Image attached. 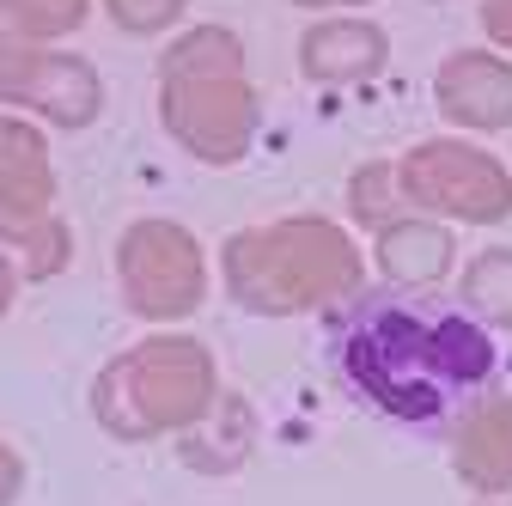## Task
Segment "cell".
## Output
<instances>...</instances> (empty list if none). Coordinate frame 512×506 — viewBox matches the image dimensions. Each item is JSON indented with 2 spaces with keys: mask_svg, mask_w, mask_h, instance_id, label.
I'll return each mask as SVG.
<instances>
[{
  "mask_svg": "<svg viewBox=\"0 0 512 506\" xmlns=\"http://www.w3.org/2000/svg\"><path fill=\"white\" fill-rule=\"evenodd\" d=\"M342 385L384 421L439 433L464 421L494 385V336L458 299H433L421 287L354 293L330 336Z\"/></svg>",
  "mask_w": 512,
  "mask_h": 506,
  "instance_id": "cell-1",
  "label": "cell"
},
{
  "mask_svg": "<svg viewBox=\"0 0 512 506\" xmlns=\"http://www.w3.org/2000/svg\"><path fill=\"white\" fill-rule=\"evenodd\" d=\"M360 281V250L330 220H275L226 244V287L244 311H263V318L324 311L336 299H354Z\"/></svg>",
  "mask_w": 512,
  "mask_h": 506,
  "instance_id": "cell-2",
  "label": "cell"
},
{
  "mask_svg": "<svg viewBox=\"0 0 512 506\" xmlns=\"http://www.w3.org/2000/svg\"><path fill=\"white\" fill-rule=\"evenodd\" d=\"M165 92V129L208 165H232L250 135H256V92L244 86V49L232 31H189L171 43V55L159 61Z\"/></svg>",
  "mask_w": 512,
  "mask_h": 506,
  "instance_id": "cell-3",
  "label": "cell"
},
{
  "mask_svg": "<svg viewBox=\"0 0 512 506\" xmlns=\"http://www.w3.org/2000/svg\"><path fill=\"white\" fill-rule=\"evenodd\" d=\"M98 421L122 439H153L165 427H189L214 409V360L189 336H153L122 354L98 378Z\"/></svg>",
  "mask_w": 512,
  "mask_h": 506,
  "instance_id": "cell-4",
  "label": "cell"
},
{
  "mask_svg": "<svg viewBox=\"0 0 512 506\" xmlns=\"http://www.w3.org/2000/svg\"><path fill=\"white\" fill-rule=\"evenodd\" d=\"M397 189L421 214H452L470 226H494L512 214V171L464 141H421L397 159Z\"/></svg>",
  "mask_w": 512,
  "mask_h": 506,
  "instance_id": "cell-5",
  "label": "cell"
},
{
  "mask_svg": "<svg viewBox=\"0 0 512 506\" xmlns=\"http://www.w3.org/2000/svg\"><path fill=\"white\" fill-rule=\"evenodd\" d=\"M116 275H122V299L135 318H183L208 293L196 238L171 220H141L128 232L116 250Z\"/></svg>",
  "mask_w": 512,
  "mask_h": 506,
  "instance_id": "cell-6",
  "label": "cell"
},
{
  "mask_svg": "<svg viewBox=\"0 0 512 506\" xmlns=\"http://www.w3.org/2000/svg\"><path fill=\"white\" fill-rule=\"evenodd\" d=\"M0 92L25 110H37V116H49V122H61V129H86L104 104V86L86 61L80 55H49V49L13 55L7 68H0Z\"/></svg>",
  "mask_w": 512,
  "mask_h": 506,
  "instance_id": "cell-7",
  "label": "cell"
},
{
  "mask_svg": "<svg viewBox=\"0 0 512 506\" xmlns=\"http://www.w3.org/2000/svg\"><path fill=\"white\" fill-rule=\"evenodd\" d=\"M439 110L458 122V129H512V61L488 55V49H458L445 55V68L433 80Z\"/></svg>",
  "mask_w": 512,
  "mask_h": 506,
  "instance_id": "cell-8",
  "label": "cell"
},
{
  "mask_svg": "<svg viewBox=\"0 0 512 506\" xmlns=\"http://www.w3.org/2000/svg\"><path fill=\"white\" fill-rule=\"evenodd\" d=\"M452 470L476 494H506L512 488V391H488L452 439Z\"/></svg>",
  "mask_w": 512,
  "mask_h": 506,
  "instance_id": "cell-9",
  "label": "cell"
},
{
  "mask_svg": "<svg viewBox=\"0 0 512 506\" xmlns=\"http://www.w3.org/2000/svg\"><path fill=\"white\" fill-rule=\"evenodd\" d=\"M49 196H55V177H49L43 135L13 116H0V226L37 220L49 208Z\"/></svg>",
  "mask_w": 512,
  "mask_h": 506,
  "instance_id": "cell-10",
  "label": "cell"
},
{
  "mask_svg": "<svg viewBox=\"0 0 512 506\" xmlns=\"http://www.w3.org/2000/svg\"><path fill=\"white\" fill-rule=\"evenodd\" d=\"M452 263H458V238L439 220L403 214L391 226H378V269L397 287H433V281H445Z\"/></svg>",
  "mask_w": 512,
  "mask_h": 506,
  "instance_id": "cell-11",
  "label": "cell"
},
{
  "mask_svg": "<svg viewBox=\"0 0 512 506\" xmlns=\"http://www.w3.org/2000/svg\"><path fill=\"white\" fill-rule=\"evenodd\" d=\"M384 55H391V43H384L378 25H366V19H330V25L305 31L299 68L311 80H366V74L384 68Z\"/></svg>",
  "mask_w": 512,
  "mask_h": 506,
  "instance_id": "cell-12",
  "label": "cell"
},
{
  "mask_svg": "<svg viewBox=\"0 0 512 506\" xmlns=\"http://www.w3.org/2000/svg\"><path fill=\"white\" fill-rule=\"evenodd\" d=\"M86 0H0V61L37 49L43 37L80 25Z\"/></svg>",
  "mask_w": 512,
  "mask_h": 506,
  "instance_id": "cell-13",
  "label": "cell"
},
{
  "mask_svg": "<svg viewBox=\"0 0 512 506\" xmlns=\"http://www.w3.org/2000/svg\"><path fill=\"white\" fill-rule=\"evenodd\" d=\"M458 305L470 311L476 324L512 330V250H506V244H494V250H482V257H470L464 287H458Z\"/></svg>",
  "mask_w": 512,
  "mask_h": 506,
  "instance_id": "cell-14",
  "label": "cell"
},
{
  "mask_svg": "<svg viewBox=\"0 0 512 506\" xmlns=\"http://www.w3.org/2000/svg\"><path fill=\"white\" fill-rule=\"evenodd\" d=\"M0 244H19L25 250V275H55L61 263H68V226H61L55 214L0 226Z\"/></svg>",
  "mask_w": 512,
  "mask_h": 506,
  "instance_id": "cell-15",
  "label": "cell"
},
{
  "mask_svg": "<svg viewBox=\"0 0 512 506\" xmlns=\"http://www.w3.org/2000/svg\"><path fill=\"white\" fill-rule=\"evenodd\" d=\"M354 214L372 220V226H391V220L409 214L403 189H397V165H366V171L354 177Z\"/></svg>",
  "mask_w": 512,
  "mask_h": 506,
  "instance_id": "cell-16",
  "label": "cell"
},
{
  "mask_svg": "<svg viewBox=\"0 0 512 506\" xmlns=\"http://www.w3.org/2000/svg\"><path fill=\"white\" fill-rule=\"evenodd\" d=\"M183 13V0H110V19L122 31H159Z\"/></svg>",
  "mask_w": 512,
  "mask_h": 506,
  "instance_id": "cell-17",
  "label": "cell"
},
{
  "mask_svg": "<svg viewBox=\"0 0 512 506\" xmlns=\"http://www.w3.org/2000/svg\"><path fill=\"white\" fill-rule=\"evenodd\" d=\"M482 25H488V37H494V43H506V49H512V0H488V7H482Z\"/></svg>",
  "mask_w": 512,
  "mask_h": 506,
  "instance_id": "cell-18",
  "label": "cell"
},
{
  "mask_svg": "<svg viewBox=\"0 0 512 506\" xmlns=\"http://www.w3.org/2000/svg\"><path fill=\"white\" fill-rule=\"evenodd\" d=\"M13 494H19V458L0 446V506H13Z\"/></svg>",
  "mask_w": 512,
  "mask_h": 506,
  "instance_id": "cell-19",
  "label": "cell"
},
{
  "mask_svg": "<svg viewBox=\"0 0 512 506\" xmlns=\"http://www.w3.org/2000/svg\"><path fill=\"white\" fill-rule=\"evenodd\" d=\"M13 287H19V275H13V263H7V250H0V311L13 305Z\"/></svg>",
  "mask_w": 512,
  "mask_h": 506,
  "instance_id": "cell-20",
  "label": "cell"
},
{
  "mask_svg": "<svg viewBox=\"0 0 512 506\" xmlns=\"http://www.w3.org/2000/svg\"><path fill=\"white\" fill-rule=\"evenodd\" d=\"M299 7H354V0H299Z\"/></svg>",
  "mask_w": 512,
  "mask_h": 506,
  "instance_id": "cell-21",
  "label": "cell"
},
{
  "mask_svg": "<svg viewBox=\"0 0 512 506\" xmlns=\"http://www.w3.org/2000/svg\"><path fill=\"white\" fill-rule=\"evenodd\" d=\"M488 506H512V500H488Z\"/></svg>",
  "mask_w": 512,
  "mask_h": 506,
  "instance_id": "cell-22",
  "label": "cell"
}]
</instances>
